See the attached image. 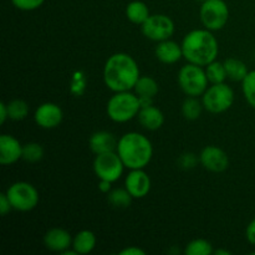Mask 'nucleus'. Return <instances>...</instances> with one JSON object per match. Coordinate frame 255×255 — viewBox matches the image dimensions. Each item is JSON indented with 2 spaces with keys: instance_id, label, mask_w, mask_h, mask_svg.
I'll return each instance as SVG.
<instances>
[{
  "instance_id": "17",
  "label": "nucleus",
  "mask_w": 255,
  "mask_h": 255,
  "mask_svg": "<svg viewBox=\"0 0 255 255\" xmlns=\"http://www.w3.org/2000/svg\"><path fill=\"white\" fill-rule=\"evenodd\" d=\"M137 119H138L139 125L148 131H157L164 124L163 112L153 105L141 107Z\"/></svg>"
},
{
  "instance_id": "30",
  "label": "nucleus",
  "mask_w": 255,
  "mask_h": 255,
  "mask_svg": "<svg viewBox=\"0 0 255 255\" xmlns=\"http://www.w3.org/2000/svg\"><path fill=\"white\" fill-rule=\"evenodd\" d=\"M12 5L22 11H32L41 6L45 0H11Z\"/></svg>"
},
{
  "instance_id": "24",
  "label": "nucleus",
  "mask_w": 255,
  "mask_h": 255,
  "mask_svg": "<svg viewBox=\"0 0 255 255\" xmlns=\"http://www.w3.org/2000/svg\"><path fill=\"white\" fill-rule=\"evenodd\" d=\"M133 197L126 188H115L107 193V201L115 208H127L131 206Z\"/></svg>"
},
{
  "instance_id": "1",
  "label": "nucleus",
  "mask_w": 255,
  "mask_h": 255,
  "mask_svg": "<svg viewBox=\"0 0 255 255\" xmlns=\"http://www.w3.org/2000/svg\"><path fill=\"white\" fill-rule=\"evenodd\" d=\"M139 76L136 60L126 52H116L105 62L104 81L112 92L131 91Z\"/></svg>"
},
{
  "instance_id": "14",
  "label": "nucleus",
  "mask_w": 255,
  "mask_h": 255,
  "mask_svg": "<svg viewBox=\"0 0 255 255\" xmlns=\"http://www.w3.org/2000/svg\"><path fill=\"white\" fill-rule=\"evenodd\" d=\"M22 159V144L11 134H1L0 137V163L2 166L16 163Z\"/></svg>"
},
{
  "instance_id": "23",
  "label": "nucleus",
  "mask_w": 255,
  "mask_h": 255,
  "mask_svg": "<svg viewBox=\"0 0 255 255\" xmlns=\"http://www.w3.org/2000/svg\"><path fill=\"white\" fill-rule=\"evenodd\" d=\"M203 109V104L197 97L187 96L182 104V115L187 121H196L201 117Z\"/></svg>"
},
{
  "instance_id": "12",
  "label": "nucleus",
  "mask_w": 255,
  "mask_h": 255,
  "mask_svg": "<svg viewBox=\"0 0 255 255\" xmlns=\"http://www.w3.org/2000/svg\"><path fill=\"white\" fill-rule=\"evenodd\" d=\"M199 163L207 171L221 173L229 166V157L226 152L217 146H206L199 154Z\"/></svg>"
},
{
  "instance_id": "18",
  "label": "nucleus",
  "mask_w": 255,
  "mask_h": 255,
  "mask_svg": "<svg viewBox=\"0 0 255 255\" xmlns=\"http://www.w3.org/2000/svg\"><path fill=\"white\" fill-rule=\"evenodd\" d=\"M117 142L114 134L109 131H97L92 133L89 139L90 149L95 154L106 153V152H114L117 148Z\"/></svg>"
},
{
  "instance_id": "22",
  "label": "nucleus",
  "mask_w": 255,
  "mask_h": 255,
  "mask_svg": "<svg viewBox=\"0 0 255 255\" xmlns=\"http://www.w3.org/2000/svg\"><path fill=\"white\" fill-rule=\"evenodd\" d=\"M133 90L134 94L138 97H151V99H153L158 94L159 86L153 77L139 76Z\"/></svg>"
},
{
  "instance_id": "36",
  "label": "nucleus",
  "mask_w": 255,
  "mask_h": 255,
  "mask_svg": "<svg viewBox=\"0 0 255 255\" xmlns=\"http://www.w3.org/2000/svg\"><path fill=\"white\" fill-rule=\"evenodd\" d=\"M111 182L109 181H104V179H100V183H99V189L100 192H102V193L107 194L110 193V191H111Z\"/></svg>"
},
{
  "instance_id": "27",
  "label": "nucleus",
  "mask_w": 255,
  "mask_h": 255,
  "mask_svg": "<svg viewBox=\"0 0 255 255\" xmlns=\"http://www.w3.org/2000/svg\"><path fill=\"white\" fill-rule=\"evenodd\" d=\"M206 74L208 77L209 84H221L226 81L227 71L224 67V62H219L214 60L213 62L206 66Z\"/></svg>"
},
{
  "instance_id": "3",
  "label": "nucleus",
  "mask_w": 255,
  "mask_h": 255,
  "mask_svg": "<svg viewBox=\"0 0 255 255\" xmlns=\"http://www.w3.org/2000/svg\"><path fill=\"white\" fill-rule=\"evenodd\" d=\"M116 152L126 168L141 169L151 162L153 146L144 134L139 132H127L117 142Z\"/></svg>"
},
{
  "instance_id": "11",
  "label": "nucleus",
  "mask_w": 255,
  "mask_h": 255,
  "mask_svg": "<svg viewBox=\"0 0 255 255\" xmlns=\"http://www.w3.org/2000/svg\"><path fill=\"white\" fill-rule=\"evenodd\" d=\"M35 124L45 129H52L60 126L64 120V112L59 105L54 102H44L36 107L34 114Z\"/></svg>"
},
{
  "instance_id": "10",
  "label": "nucleus",
  "mask_w": 255,
  "mask_h": 255,
  "mask_svg": "<svg viewBox=\"0 0 255 255\" xmlns=\"http://www.w3.org/2000/svg\"><path fill=\"white\" fill-rule=\"evenodd\" d=\"M142 34L152 41H163L171 39L174 34V22L164 14L149 15L148 19L141 25Z\"/></svg>"
},
{
  "instance_id": "21",
  "label": "nucleus",
  "mask_w": 255,
  "mask_h": 255,
  "mask_svg": "<svg viewBox=\"0 0 255 255\" xmlns=\"http://www.w3.org/2000/svg\"><path fill=\"white\" fill-rule=\"evenodd\" d=\"M224 67H226L227 76L232 81H243L248 75L249 70L247 65L242 60L236 59V57H229L224 61Z\"/></svg>"
},
{
  "instance_id": "16",
  "label": "nucleus",
  "mask_w": 255,
  "mask_h": 255,
  "mask_svg": "<svg viewBox=\"0 0 255 255\" xmlns=\"http://www.w3.org/2000/svg\"><path fill=\"white\" fill-rule=\"evenodd\" d=\"M156 57L162 62V64L172 65L178 62L183 57V51H182V45L173 40H163L159 41L158 45L154 50Z\"/></svg>"
},
{
  "instance_id": "31",
  "label": "nucleus",
  "mask_w": 255,
  "mask_h": 255,
  "mask_svg": "<svg viewBox=\"0 0 255 255\" xmlns=\"http://www.w3.org/2000/svg\"><path fill=\"white\" fill-rule=\"evenodd\" d=\"M199 162V157H197L194 153H183L178 159V163L182 168L192 169L197 166Z\"/></svg>"
},
{
  "instance_id": "37",
  "label": "nucleus",
  "mask_w": 255,
  "mask_h": 255,
  "mask_svg": "<svg viewBox=\"0 0 255 255\" xmlns=\"http://www.w3.org/2000/svg\"><path fill=\"white\" fill-rule=\"evenodd\" d=\"M216 255H231V252L229 251H224V249H218V251H214Z\"/></svg>"
},
{
  "instance_id": "9",
  "label": "nucleus",
  "mask_w": 255,
  "mask_h": 255,
  "mask_svg": "<svg viewBox=\"0 0 255 255\" xmlns=\"http://www.w3.org/2000/svg\"><path fill=\"white\" fill-rule=\"evenodd\" d=\"M125 168L126 167L116 151L96 154L94 159V172L97 178L111 183L121 178Z\"/></svg>"
},
{
  "instance_id": "26",
  "label": "nucleus",
  "mask_w": 255,
  "mask_h": 255,
  "mask_svg": "<svg viewBox=\"0 0 255 255\" xmlns=\"http://www.w3.org/2000/svg\"><path fill=\"white\" fill-rule=\"evenodd\" d=\"M213 253V246L206 239H193L184 248L186 255H211Z\"/></svg>"
},
{
  "instance_id": "20",
  "label": "nucleus",
  "mask_w": 255,
  "mask_h": 255,
  "mask_svg": "<svg viewBox=\"0 0 255 255\" xmlns=\"http://www.w3.org/2000/svg\"><path fill=\"white\" fill-rule=\"evenodd\" d=\"M149 9L146 2L141 0H133L126 6V16L131 22L136 25H142L149 17Z\"/></svg>"
},
{
  "instance_id": "4",
  "label": "nucleus",
  "mask_w": 255,
  "mask_h": 255,
  "mask_svg": "<svg viewBox=\"0 0 255 255\" xmlns=\"http://www.w3.org/2000/svg\"><path fill=\"white\" fill-rule=\"evenodd\" d=\"M141 104L139 97L131 91L115 92L114 96L110 97L106 106L107 116L110 120L117 124H125L137 117Z\"/></svg>"
},
{
  "instance_id": "29",
  "label": "nucleus",
  "mask_w": 255,
  "mask_h": 255,
  "mask_svg": "<svg viewBox=\"0 0 255 255\" xmlns=\"http://www.w3.org/2000/svg\"><path fill=\"white\" fill-rule=\"evenodd\" d=\"M242 91L249 106L255 109V70L249 71L246 79L242 81Z\"/></svg>"
},
{
  "instance_id": "19",
  "label": "nucleus",
  "mask_w": 255,
  "mask_h": 255,
  "mask_svg": "<svg viewBox=\"0 0 255 255\" xmlns=\"http://www.w3.org/2000/svg\"><path fill=\"white\" fill-rule=\"evenodd\" d=\"M96 243L97 239L94 232L85 229L72 238V249H75L79 255L90 254L96 247Z\"/></svg>"
},
{
  "instance_id": "32",
  "label": "nucleus",
  "mask_w": 255,
  "mask_h": 255,
  "mask_svg": "<svg viewBox=\"0 0 255 255\" xmlns=\"http://www.w3.org/2000/svg\"><path fill=\"white\" fill-rule=\"evenodd\" d=\"M12 209L11 207V203H10L9 198H7L6 193H1L0 194V213H1V216H6L7 213H9L10 211Z\"/></svg>"
},
{
  "instance_id": "28",
  "label": "nucleus",
  "mask_w": 255,
  "mask_h": 255,
  "mask_svg": "<svg viewBox=\"0 0 255 255\" xmlns=\"http://www.w3.org/2000/svg\"><path fill=\"white\" fill-rule=\"evenodd\" d=\"M44 147L37 142H29L22 146V159L29 163H36L44 158Z\"/></svg>"
},
{
  "instance_id": "13",
  "label": "nucleus",
  "mask_w": 255,
  "mask_h": 255,
  "mask_svg": "<svg viewBox=\"0 0 255 255\" xmlns=\"http://www.w3.org/2000/svg\"><path fill=\"white\" fill-rule=\"evenodd\" d=\"M125 188L133 198H144L151 191V178L143 171V168L131 169L125 179Z\"/></svg>"
},
{
  "instance_id": "2",
  "label": "nucleus",
  "mask_w": 255,
  "mask_h": 255,
  "mask_svg": "<svg viewBox=\"0 0 255 255\" xmlns=\"http://www.w3.org/2000/svg\"><path fill=\"white\" fill-rule=\"evenodd\" d=\"M181 45L183 57L189 64L207 66L218 56V40L208 29L192 30L186 34Z\"/></svg>"
},
{
  "instance_id": "7",
  "label": "nucleus",
  "mask_w": 255,
  "mask_h": 255,
  "mask_svg": "<svg viewBox=\"0 0 255 255\" xmlns=\"http://www.w3.org/2000/svg\"><path fill=\"white\" fill-rule=\"evenodd\" d=\"M5 193L11 203L12 209L19 212L32 211L36 208L40 201L39 192L29 182H15L7 187Z\"/></svg>"
},
{
  "instance_id": "38",
  "label": "nucleus",
  "mask_w": 255,
  "mask_h": 255,
  "mask_svg": "<svg viewBox=\"0 0 255 255\" xmlns=\"http://www.w3.org/2000/svg\"><path fill=\"white\" fill-rule=\"evenodd\" d=\"M197 1H201V2H203V1H206V0H197Z\"/></svg>"
},
{
  "instance_id": "34",
  "label": "nucleus",
  "mask_w": 255,
  "mask_h": 255,
  "mask_svg": "<svg viewBox=\"0 0 255 255\" xmlns=\"http://www.w3.org/2000/svg\"><path fill=\"white\" fill-rule=\"evenodd\" d=\"M120 255H146V252L138 247H128L120 252Z\"/></svg>"
},
{
  "instance_id": "35",
  "label": "nucleus",
  "mask_w": 255,
  "mask_h": 255,
  "mask_svg": "<svg viewBox=\"0 0 255 255\" xmlns=\"http://www.w3.org/2000/svg\"><path fill=\"white\" fill-rule=\"evenodd\" d=\"M9 119V110H7V105L5 102L0 104V124H5V121Z\"/></svg>"
},
{
  "instance_id": "8",
  "label": "nucleus",
  "mask_w": 255,
  "mask_h": 255,
  "mask_svg": "<svg viewBox=\"0 0 255 255\" xmlns=\"http://www.w3.org/2000/svg\"><path fill=\"white\" fill-rule=\"evenodd\" d=\"M199 17L206 29L211 31L223 29L229 20V7L224 0H206L202 2Z\"/></svg>"
},
{
  "instance_id": "5",
  "label": "nucleus",
  "mask_w": 255,
  "mask_h": 255,
  "mask_svg": "<svg viewBox=\"0 0 255 255\" xmlns=\"http://www.w3.org/2000/svg\"><path fill=\"white\" fill-rule=\"evenodd\" d=\"M208 77L203 66L188 62L178 71V85L187 96H202L208 89Z\"/></svg>"
},
{
  "instance_id": "6",
  "label": "nucleus",
  "mask_w": 255,
  "mask_h": 255,
  "mask_svg": "<svg viewBox=\"0 0 255 255\" xmlns=\"http://www.w3.org/2000/svg\"><path fill=\"white\" fill-rule=\"evenodd\" d=\"M234 102V91L226 82L211 84L202 95L204 110L211 114H223L228 111Z\"/></svg>"
},
{
  "instance_id": "15",
  "label": "nucleus",
  "mask_w": 255,
  "mask_h": 255,
  "mask_svg": "<svg viewBox=\"0 0 255 255\" xmlns=\"http://www.w3.org/2000/svg\"><path fill=\"white\" fill-rule=\"evenodd\" d=\"M44 244L49 251L62 253L72 247V237L66 229L51 228L45 233Z\"/></svg>"
},
{
  "instance_id": "25",
  "label": "nucleus",
  "mask_w": 255,
  "mask_h": 255,
  "mask_svg": "<svg viewBox=\"0 0 255 255\" xmlns=\"http://www.w3.org/2000/svg\"><path fill=\"white\" fill-rule=\"evenodd\" d=\"M7 110H9V120L12 121H22L29 116V105L24 100L15 99L7 102Z\"/></svg>"
},
{
  "instance_id": "33",
  "label": "nucleus",
  "mask_w": 255,
  "mask_h": 255,
  "mask_svg": "<svg viewBox=\"0 0 255 255\" xmlns=\"http://www.w3.org/2000/svg\"><path fill=\"white\" fill-rule=\"evenodd\" d=\"M246 237L247 241H248L252 246H255V218L248 224V227H247Z\"/></svg>"
}]
</instances>
